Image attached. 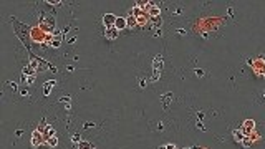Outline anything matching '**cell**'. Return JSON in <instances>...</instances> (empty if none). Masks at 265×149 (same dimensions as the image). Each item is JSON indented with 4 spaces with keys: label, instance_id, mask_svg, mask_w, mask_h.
Returning <instances> with one entry per match:
<instances>
[{
    "label": "cell",
    "instance_id": "4",
    "mask_svg": "<svg viewBox=\"0 0 265 149\" xmlns=\"http://www.w3.org/2000/svg\"><path fill=\"white\" fill-rule=\"evenodd\" d=\"M116 18L113 13H104L103 15V23L106 25V28H111V27H115V23H116Z\"/></svg>",
    "mask_w": 265,
    "mask_h": 149
},
{
    "label": "cell",
    "instance_id": "15",
    "mask_svg": "<svg viewBox=\"0 0 265 149\" xmlns=\"http://www.w3.org/2000/svg\"><path fill=\"white\" fill-rule=\"evenodd\" d=\"M126 20H128V27H136V25H138L136 18H134V17H131V15H129V17L126 18Z\"/></svg>",
    "mask_w": 265,
    "mask_h": 149
},
{
    "label": "cell",
    "instance_id": "1",
    "mask_svg": "<svg viewBox=\"0 0 265 149\" xmlns=\"http://www.w3.org/2000/svg\"><path fill=\"white\" fill-rule=\"evenodd\" d=\"M38 25L42 30L48 32V33H53V30H55V17L48 15V13H43L42 17H38Z\"/></svg>",
    "mask_w": 265,
    "mask_h": 149
},
{
    "label": "cell",
    "instance_id": "5",
    "mask_svg": "<svg viewBox=\"0 0 265 149\" xmlns=\"http://www.w3.org/2000/svg\"><path fill=\"white\" fill-rule=\"evenodd\" d=\"M104 37L108 38V40H116L118 37H119V30H116L115 27L106 28V30H104Z\"/></svg>",
    "mask_w": 265,
    "mask_h": 149
},
{
    "label": "cell",
    "instance_id": "20",
    "mask_svg": "<svg viewBox=\"0 0 265 149\" xmlns=\"http://www.w3.org/2000/svg\"><path fill=\"white\" fill-rule=\"evenodd\" d=\"M91 126H95V123H86L85 124V128H91Z\"/></svg>",
    "mask_w": 265,
    "mask_h": 149
},
{
    "label": "cell",
    "instance_id": "17",
    "mask_svg": "<svg viewBox=\"0 0 265 149\" xmlns=\"http://www.w3.org/2000/svg\"><path fill=\"white\" fill-rule=\"evenodd\" d=\"M33 81H35V76H28V78H27V84H30Z\"/></svg>",
    "mask_w": 265,
    "mask_h": 149
},
{
    "label": "cell",
    "instance_id": "18",
    "mask_svg": "<svg viewBox=\"0 0 265 149\" xmlns=\"http://www.w3.org/2000/svg\"><path fill=\"white\" fill-rule=\"evenodd\" d=\"M164 149H176V146H174V144H166Z\"/></svg>",
    "mask_w": 265,
    "mask_h": 149
},
{
    "label": "cell",
    "instance_id": "12",
    "mask_svg": "<svg viewBox=\"0 0 265 149\" xmlns=\"http://www.w3.org/2000/svg\"><path fill=\"white\" fill-rule=\"evenodd\" d=\"M51 86H55V81H47L45 83V95H50V90H51Z\"/></svg>",
    "mask_w": 265,
    "mask_h": 149
},
{
    "label": "cell",
    "instance_id": "13",
    "mask_svg": "<svg viewBox=\"0 0 265 149\" xmlns=\"http://www.w3.org/2000/svg\"><path fill=\"white\" fill-rule=\"evenodd\" d=\"M242 144H244V147L252 146V136H245V138L242 139Z\"/></svg>",
    "mask_w": 265,
    "mask_h": 149
},
{
    "label": "cell",
    "instance_id": "3",
    "mask_svg": "<svg viewBox=\"0 0 265 149\" xmlns=\"http://www.w3.org/2000/svg\"><path fill=\"white\" fill-rule=\"evenodd\" d=\"M240 129H242V132L245 136H252V132H254V129H255V123L250 121V119H247V121H244Z\"/></svg>",
    "mask_w": 265,
    "mask_h": 149
},
{
    "label": "cell",
    "instance_id": "14",
    "mask_svg": "<svg viewBox=\"0 0 265 149\" xmlns=\"http://www.w3.org/2000/svg\"><path fill=\"white\" fill-rule=\"evenodd\" d=\"M71 143L75 144V146H78V144L81 143V138H80V134H73V136H71Z\"/></svg>",
    "mask_w": 265,
    "mask_h": 149
},
{
    "label": "cell",
    "instance_id": "11",
    "mask_svg": "<svg viewBox=\"0 0 265 149\" xmlns=\"http://www.w3.org/2000/svg\"><path fill=\"white\" fill-rule=\"evenodd\" d=\"M151 23L154 25V28H159L161 27V23H162V20H161V15L159 17H154V18H151Z\"/></svg>",
    "mask_w": 265,
    "mask_h": 149
},
{
    "label": "cell",
    "instance_id": "7",
    "mask_svg": "<svg viewBox=\"0 0 265 149\" xmlns=\"http://www.w3.org/2000/svg\"><path fill=\"white\" fill-rule=\"evenodd\" d=\"M161 68H162V58H161V55H157L156 60H154V71H156V75H154L153 80L157 78V73H161Z\"/></svg>",
    "mask_w": 265,
    "mask_h": 149
},
{
    "label": "cell",
    "instance_id": "9",
    "mask_svg": "<svg viewBox=\"0 0 265 149\" xmlns=\"http://www.w3.org/2000/svg\"><path fill=\"white\" fill-rule=\"evenodd\" d=\"M45 144H47L48 147H55L56 144H58V138H56V136H51L50 139H47V141H45Z\"/></svg>",
    "mask_w": 265,
    "mask_h": 149
},
{
    "label": "cell",
    "instance_id": "2",
    "mask_svg": "<svg viewBox=\"0 0 265 149\" xmlns=\"http://www.w3.org/2000/svg\"><path fill=\"white\" fill-rule=\"evenodd\" d=\"M42 144H45L43 134L40 131H33V134H32V146H33V147H40Z\"/></svg>",
    "mask_w": 265,
    "mask_h": 149
},
{
    "label": "cell",
    "instance_id": "10",
    "mask_svg": "<svg viewBox=\"0 0 265 149\" xmlns=\"http://www.w3.org/2000/svg\"><path fill=\"white\" fill-rule=\"evenodd\" d=\"M76 147H78V149H95V146H93L91 143H86V141H81Z\"/></svg>",
    "mask_w": 265,
    "mask_h": 149
},
{
    "label": "cell",
    "instance_id": "16",
    "mask_svg": "<svg viewBox=\"0 0 265 149\" xmlns=\"http://www.w3.org/2000/svg\"><path fill=\"white\" fill-rule=\"evenodd\" d=\"M50 45L55 47V48H58L60 45H62V42H60V40H53V38H51V43H50Z\"/></svg>",
    "mask_w": 265,
    "mask_h": 149
},
{
    "label": "cell",
    "instance_id": "21",
    "mask_svg": "<svg viewBox=\"0 0 265 149\" xmlns=\"http://www.w3.org/2000/svg\"><path fill=\"white\" fill-rule=\"evenodd\" d=\"M202 149H206V147H202Z\"/></svg>",
    "mask_w": 265,
    "mask_h": 149
},
{
    "label": "cell",
    "instance_id": "6",
    "mask_svg": "<svg viewBox=\"0 0 265 149\" xmlns=\"http://www.w3.org/2000/svg\"><path fill=\"white\" fill-rule=\"evenodd\" d=\"M126 27H128V20H126V17H118L116 18V23H115L116 30H124Z\"/></svg>",
    "mask_w": 265,
    "mask_h": 149
},
{
    "label": "cell",
    "instance_id": "8",
    "mask_svg": "<svg viewBox=\"0 0 265 149\" xmlns=\"http://www.w3.org/2000/svg\"><path fill=\"white\" fill-rule=\"evenodd\" d=\"M232 136H234V139L239 141V143H242V139L245 138V134L242 132V129H234L232 131Z\"/></svg>",
    "mask_w": 265,
    "mask_h": 149
},
{
    "label": "cell",
    "instance_id": "19",
    "mask_svg": "<svg viewBox=\"0 0 265 149\" xmlns=\"http://www.w3.org/2000/svg\"><path fill=\"white\" fill-rule=\"evenodd\" d=\"M195 75H197V76H202L204 71H202V70H195Z\"/></svg>",
    "mask_w": 265,
    "mask_h": 149
}]
</instances>
